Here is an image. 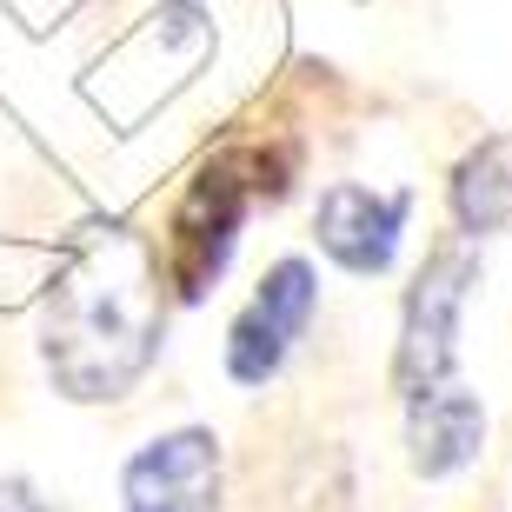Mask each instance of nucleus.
<instances>
[{"label":"nucleus","instance_id":"obj_5","mask_svg":"<svg viewBox=\"0 0 512 512\" xmlns=\"http://www.w3.org/2000/svg\"><path fill=\"white\" fill-rule=\"evenodd\" d=\"M120 499H127V512H220V446H213V433L187 426V433L140 446L127 459Z\"/></svg>","mask_w":512,"mask_h":512},{"label":"nucleus","instance_id":"obj_7","mask_svg":"<svg viewBox=\"0 0 512 512\" xmlns=\"http://www.w3.org/2000/svg\"><path fill=\"white\" fill-rule=\"evenodd\" d=\"M406 439H413V466H419V473L446 479V473H459V466H473V459H479L486 413H479V399L459 393L453 380L426 386V393H413V426H406Z\"/></svg>","mask_w":512,"mask_h":512},{"label":"nucleus","instance_id":"obj_1","mask_svg":"<svg viewBox=\"0 0 512 512\" xmlns=\"http://www.w3.org/2000/svg\"><path fill=\"white\" fill-rule=\"evenodd\" d=\"M160 286L133 233H107L60 273L47 300V373L74 399H120L153 366Z\"/></svg>","mask_w":512,"mask_h":512},{"label":"nucleus","instance_id":"obj_8","mask_svg":"<svg viewBox=\"0 0 512 512\" xmlns=\"http://www.w3.org/2000/svg\"><path fill=\"white\" fill-rule=\"evenodd\" d=\"M453 220L466 233H499L512 227V133L479 140L453 173Z\"/></svg>","mask_w":512,"mask_h":512},{"label":"nucleus","instance_id":"obj_9","mask_svg":"<svg viewBox=\"0 0 512 512\" xmlns=\"http://www.w3.org/2000/svg\"><path fill=\"white\" fill-rule=\"evenodd\" d=\"M0 512H47L27 479H0Z\"/></svg>","mask_w":512,"mask_h":512},{"label":"nucleus","instance_id":"obj_3","mask_svg":"<svg viewBox=\"0 0 512 512\" xmlns=\"http://www.w3.org/2000/svg\"><path fill=\"white\" fill-rule=\"evenodd\" d=\"M473 280H479V253L466 240H446L433 260L419 266L413 293H406V340H399V393L406 399L426 393V386H446L459 306H466Z\"/></svg>","mask_w":512,"mask_h":512},{"label":"nucleus","instance_id":"obj_2","mask_svg":"<svg viewBox=\"0 0 512 512\" xmlns=\"http://www.w3.org/2000/svg\"><path fill=\"white\" fill-rule=\"evenodd\" d=\"M247 207H253V180H247V153H227L213 160L200 180L187 187L180 213L167 227V280L180 300H200L233 260V240L247 227Z\"/></svg>","mask_w":512,"mask_h":512},{"label":"nucleus","instance_id":"obj_4","mask_svg":"<svg viewBox=\"0 0 512 512\" xmlns=\"http://www.w3.org/2000/svg\"><path fill=\"white\" fill-rule=\"evenodd\" d=\"M313 306H320V280H313V266H306V260H280V266L260 280L253 306L233 320L227 373H233L240 386H266L273 373H280V360L293 353V340L306 333Z\"/></svg>","mask_w":512,"mask_h":512},{"label":"nucleus","instance_id":"obj_6","mask_svg":"<svg viewBox=\"0 0 512 512\" xmlns=\"http://www.w3.org/2000/svg\"><path fill=\"white\" fill-rule=\"evenodd\" d=\"M406 213H413V193H373L360 180H340L320 193L313 233L346 273H386L399 253V233H406Z\"/></svg>","mask_w":512,"mask_h":512}]
</instances>
